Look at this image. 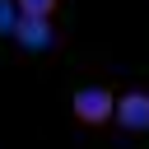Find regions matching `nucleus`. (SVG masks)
Returning a JSON list of instances; mask_svg holds the SVG:
<instances>
[{
    "instance_id": "2",
    "label": "nucleus",
    "mask_w": 149,
    "mask_h": 149,
    "mask_svg": "<svg viewBox=\"0 0 149 149\" xmlns=\"http://www.w3.org/2000/svg\"><path fill=\"white\" fill-rule=\"evenodd\" d=\"M9 33H14V42H19L28 56H47V51H56V42H61V33H56L51 19H28V14H19Z\"/></svg>"
},
{
    "instance_id": "1",
    "label": "nucleus",
    "mask_w": 149,
    "mask_h": 149,
    "mask_svg": "<svg viewBox=\"0 0 149 149\" xmlns=\"http://www.w3.org/2000/svg\"><path fill=\"white\" fill-rule=\"evenodd\" d=\"M70 112H74V121H79V126L98 130V126H107V121H112V112H116V93H112V88H102V84H84V88H74Z\"/></svg>"
},
{
    "instance_id": "4",
    "label": "nucleus",
    "mask_w": 149,
    "mask_h": 149,
    "mask_svg": "<svg viewBox=\"0 0 149 149\" xmlns=\"http://www.w3.org/2000/svg\"><path fill=\"white\" fill-rule=\"evenodd\" d=\"M14 9L28 14V19H51V14L61 9V0H14Z\"/></svg>"
},
{
    "instance_id": "3",
    "label": "nucleus",
    "mask_w": 149,
    "mask_h": 149,
    "mask_svg": "<svg viewBox=\"0 0 149 149\" xmlns=\"http://www.w3.org/2000/svg\"><path fill=\"white\" fill-rule=\"evenodd\" d=\"M112 121H116L121 130H130V135L149 130V93H144V88H126V93H116V112H112Z\"/></svg>"
}]
</instances>
